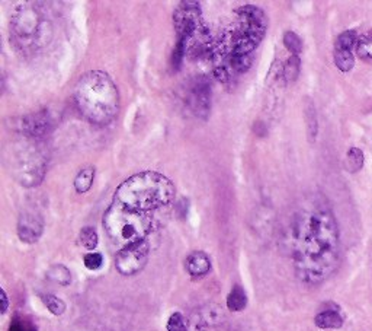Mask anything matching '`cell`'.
<instances>
[{
    "mask_svg": "<svg viewBox=\"0 0 372 331\" xmlns=\"http://www.w3.org/2000/svg\"><path fill=\"white\" fill-rule=\"evenodd\" d=\"M173 25L178 38L188 42V50L194 42H209L208 32L202 21L201 5L198 2H191V0L181 2L174 9Z\"/></svg>",
    "mask_w": 372,
    "mask_h": 331,
    "instance_id": "obj_7",
    "label": "cell"
},
{
    "mask_svg": "<svg viewBox=\"0 0 372 331\" xmlns=\"http://www.w3.org/2000/svg\"><path fill=\"white\" fill-rule=\"evenodd\" d=\"M355 54L362 60H372V37H360L355 47Z\"/></svg>",
    "mask_w": 372,
    "mask_h": 331,
    "instance_id": "obj_25",
    "label": "cell"
},
{
    "mask_svg": "<svg viewBox=\"0 0 372 331\" xmlns=\"http://www.w3.org/2000/svg\"><path fill=\"white\" fill-rule=\"evenodd\" d=\"M51 119L49 114L45 111H40V112H34L29 114V116L23 117L21 120V133L25 136V138H41L45 133H49L51 129Z\"/></svg>",
    "mask_w": 372,
    "mask_h": 331,
    "instance_id": "obj_11",
    "label": "cell"
},
{
    "mask_svg": "<svg viewBox=\"0 0 372 331\" xmlns=\"http://www.w3.org/2000/svg\"><path fill=\"white\" fill-rule=\"evenodd\" d=\"M44 232V221L41 216L32 212H25L19 216L18 236L22 243L35 244Z\"/></svg>",
    "mask_w": 372,
    "mask_h": 331,
    "instance_id": "obj_9",
    "label": "cell"
},
{
    "mask_svg": "<svg viewBox=\"0 0 372 331\" xmlns=\"http://www.w3.org/2000/svg\"><path fill=\"white\" fill-rule=\"evenodd\" d=\"M40 298H41L42 304L45 305L46 310H49L53 315L60 317L66 312V304L60 298H57V296H54L51 293H42V295H40Z\"/></svg>",
    "mask_w": 372,
    "mask_h": 331,
    "instance_id": "obj_21",
    "label": "cell"
},
{
    "mask_svg": "<svg viewBox=\"0 0 372 331\" xmlns=\"http://www.w3.org/2000/svg\"><path fill=\"white\" fill-rule=\"evenodd\" d=\"M93 181H95V168L88 167L80 169L75 178V190L79 194H85L92 188Z\"/></svg>",
    "mask_w": 372,
    "mask_h": 331,
    "instance_id": "obj_15",
    "label": "cell"
},
{
    "mask_svg": "<svg viewBox=\"0 0 372 331\" xmlns=\"http://www.w3.org/2000/svg\"><path fill=\"white\" fill-rule=\"evenodd\" d=\"M8 331H38V330H37V326H35L29 318L22 317V315H15L14 318H12Z\"/></svg>",
    "mask_w": 372,
    "mask_h": 331,
    "instance_id": "obj_26",
    "label": "cell"
},
{
    "mask_svg": "<svg viewBox=\"0 0 372 331\" xmlns=\"http://www.w3.org/2000/svg\"><path fill=\"white\" fill-rule=\"evenodd\" d=\"M285 49L291 53V56H298L302 51V40L297 36L294 31H287L284 36Z\"/></svg>",
    "mask_w": 372,
    "mask_h": 331,
    "instance_id": "obj_24",
    "label": "cell"
},
{
    "mask_svg": "<svg viewBox=\"0 0 372 331\" xmlns=\"http://www.w3.org/2000/svg\"><path fill=\"white\" fill-rule=\"evenodd\" d=\"M248 306V295L240 284L232 286L227 296V308L232 312H240Z\"/></svg>",
    "mask_w": 372,
    "mask_h": 331,
    "instance_id": "obj_14",
    "label": "cell"
},
{
    "mask_svg": "<svg viewBox=\"0 0 372 331\" xmlns=\"http://www.w3.org/2000/svg\"><path fill=\"white\" fill-rule=\"evenodd\" d=\"M83 262L88 270L96 271L103 266V256L101 253H95V251H92V253H88L83 257Z\"/></svg>",
    "mask_w": 372,
    "mask_h": 331,
    "instance_id": "obj_28",
    "label": "cell"
},
{
    "mask_svg": "<svg viewBox=\"0 0 372 331\" xmlns=\"http://www.w3.org/2000/svg\"><path fill=\"white\" fill-rule=\"evenodd\" d=\"M10 174L23 187H35L44 180L46 173V159L38 146L28 140L14 145L6 159Z\"/></svg>",
    "mask_w": 372,
    "mask_h": 331,
    "instance_id": "obj_6",
    "label": "cell"
},
{
    "mask_svg": "<svg viewBox=\"0 0 372 331\" xmlns=\"http://www.w3.org/2000/svg\"><path fill=\"white\" fill-rule=\"evenodd\" d=\"M287 239L295 275L304 283H323L339 266V228L326 203L311 201L302 206L291 221Z\"/></svg>",
    "mask_w": 372,
    "mask_h": 331,
    "instance_id": "obj_1",
    "label": "cell"
},
{
    "mask_svg": "<svg viewBox=\"0 0 372 331\" xmlns=\"http://www.w3.org/2000/svg\"><path fill=\"white\" fill-rule=\"evenodd\" d=\"M358 32L355 29H347L342 32L339 37L336 38L334 42V50H352L356 47L358 44Z\"/></svg>",
    "mask_w": 372,
    "mask_h": 331,
    "instance_id": "obj_19",
    "label": "cell"
},
{
    "mask_svg": "<svg viewBox=\"0 0 372 331\" xmlns=\"http://www.w3.org/2000/svg\"><path fill=\"white\" fill-rule=\"evenodd\" d=\"M186 53H188V42H186L185 40H179L176 41V45H174V50H173V56H172V64L173 67H176V69H179Z\"/></svg>",
    "mask_w": 372,
    "mask_h": 331,
    "instance_id": "obj_27",
    "label": "cell"
},
{
    "mask_svg": "<svg viewBox=\"0 0 372 331\" xmlns=\"http://www.w3.org/2000/svg\"><path fill=\"white\" fill-rule=\"evenodd\" d=\"M174 194L176 188L168 177L156 171H143L121 182L115 190L114 200L131 209L151 213L168 208Z\"/></svg>",
    "mask_w": 372,
    "mask_h": 331,
    "instance_id": "obj_3",
    "label": "cell"
},
{
    "mask_svg": "<svg viewBox=\"0 0 372 331\" xmlns=\"http://www.w3.org/2000/svg\"><path fill=\"white\" fill-rule=\"evenodd\" d=\"M168 331H188L185 318L181 312H174L168 319Z\"/></svg>",
    "mask_w": 372,
    "mask_h": 331,
    "instance_id": "obj_29",
    "label": "cell"
},
{
    "mask_svg": "<svg viewBox=\"0 0 372 331\" xmlns=\"http://www.w3.org/2000/svg\"><path fill=\"white\" fill-rule=\"evenodd\" d=\"M304 116H306V123H307V133H308V139L310 142H314L317 138V132H319V124H317V114L316 108H314L313 102L307 99L306 102V110H304Z\"/></svg>",
    "mask_w": 372,
    "mask_h": 331,
    "instance_id": "obj_18",
    "label": "cell"
},
{
    "mask_svg": "<svg viewBox=\"0 0 372 331\" xmlns=\"http://www.w3.org/2000/svg\"><path fill=\"white\" fill-rule=\"evenodd\" d=\"M102 225L112 244L122 249L146 241L155 230V219L151 213L131 209L114 200L103 214Z\"/></svg>",
    "mask_w": 372,
    "mask_h": 331,
    "instance_id": "obj_5",
    "label": "cell"
},
{
    "mask_svg": "<svg viewBox=\"0 0 372 331\" xmlns=\"http://www.w3.org/2000/svg\"><path fill=\"white\" fill-rule=\"evenodd\" d=\"M300 69H301L300 57L298 56H291L289 59L287 60L285 66H284V77H285V81L288 84L297 81V77L300 75Z\"/></svg>",
    "mask_w": 372,
    "mask_h": 331,
    "instance_id": "obj_23",
    "label": "cell"
},
{
    "mask_svg": "<svg viewBox=\"0 0 372 331\" xmlns=\"http://www.w3.org/2000/svg\"><path fill=\"white\" fill-rule=\"evenodd\" d=\"M185 269L192 278H204L211 271V258L204 251H194L186 257Z\"/></svg>",
    "mask_w": 372,
    "mask_h": 331,
    "instance_id": "obj_12",
    "label": "cell"
},
{
    "mask_svg": "<svg viewBox=\"0 0 372 331\" xmlns=\"http://www.w3.org/2000/svg\"><path fill=\"white\" fill-rule=\"evenodd\" d=\"M9 308V298H8V293L5 292V289H2V314H6Z\"/></svg>",
    "mask_w": 372,
    "mask_h": 331,
    "instance_id": "obj_30",
    "label": "cell"
},
{
    "mask_svg": "<svg viewBox=\"0 0 372 331\" xmlns=\"http://www.w3.org/2000/svg\"><path fill=\"white\" fill-rule=\"evenodd\" d=\"M334 64L341 72H351L355 67V54L352 50H334Z\"/></svg>",
    "mask_w": 372,
    "mask_h": 331,
    "instance_id": "obj_16",
    "label": "cell"
},
{
    "mask_svg": "<svg viewBox=\"0 0 372 331\" xmlns=\"http://www.w3.org/2000/svg\"><path fill=\"white\" fill-rule=\"evenodd\" d=\"M10 40L22 53H35L53 40V22L38 5L21 3L10 15Z\"/></svg>",
    "mask_w": 372,
    "mask_h": 331,
    "instance_id": "obj_4",
    "label": "cell"
},
{
    "mask_svg": "<svg viewBox=\"0 0 372 331\" xmlns=\"http://www.w3.org/2000/svg\"><path fill=\"white\" fill-rule=\"evenodd\" d=\"M365 164V158H364V152L359 149V147H351V149L347 151L346 154V161H345V167L349 171V173H359L360 169L364 168Z\"/></svg>",
    "mask_w": 372,
    "mask_h": 331,
    "instance_id": "obj_17",
    "label": "cell"
},
{
    "mask_svg": "<svg viewBox=\"0 0 372 331\" xmlns=\"http://www.w3.org/2000/svg\"><path fill=\"white\" fill-rule=\"evenodd\" d=\"M46 278L58 284H62V286H67V284L72 282V273H70V270L63 265H55L46 271Z\"/></svg>",
    "mask_w": 372,
    "mask_h": 331,
    "instance_id": "obj_20",
    "label": "cell"
},
{
    "mask_svg": "<svg viewBox=\"0 0 372 331\" xmlns=\"http://www.w3.org/2000/svg\"><path fill=\"white\" fill-rule=\"evenodd\" d=\"M189 106L196 116L207 119L211 110V85L205 79L196 81L189 93Z\"/></svg>",
    "mask_w": 372,
    "mask_h": 331,
    "instance_id": "obj_10",
    "label": "cell"
},
{
    "mask_svg": "<svg viewBox=\"0 0 372 331\" xmlns=\"http://www.w3.org/2000/svg\"><path fill=\"white\" fill-rule=\"evenodd\" d=\"M75 102L90 124L109 125L120 114L121 98L112 77L101 71L81 75L75 86Z\"/></svg>",
    "mask_w": 372,
    "mask_h": 331,
    "instance_id": "obj_2",
    "label": "cell"
},
{
    "mask_svg": "<svg viewBox=\"0 0 372 331\" xmlns=\"http://www.w3.org/2000/svg\"><path fill=\"white\" fill-rule=\"evenodd\" d=\"M343 315L336 308H328V310L320 311L316 318H314V324L323 330H337L343 326Z\"/></svg>",
    "mask_w": 372,
    "mask_h": 331,
    "instance_id": "obj_13",
    "label": "cell"
},
{
    "mask_svg": "<svg viewBox=\"0 0 372 331\" xmlns=\"http://www.w3.org/2000/svg\"><path fill=\"white\" fill-rule=\"evenodd\" d=\"M79 241L86 249L89 251L95 249L99 243V236H98V232L95 231V228L85 226L79 234Z\"/></svg>",
    "mask_w": 372,
    "mask_h": 331,
    "instance_id": "obj_22",
    "label": "cell"
},
{
    "mask_svg": "<svg viewBox=\"0 0 372 331\" xmlns=\"http://www.w3.org/2000/svg\"><path fill=\"white\" fill-rule=\"evenodd\" d=\"M148 256L150 244L146 239L143 243L120 249L115 256V267L122 276H134L146 267Z\"/></svg>",
    "mask_w": 372,
    "mask_h": 331,
    "instance_id": "obj_8",
    "label": "cell"
}]
</instances>
